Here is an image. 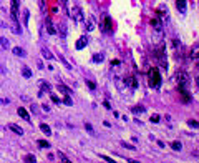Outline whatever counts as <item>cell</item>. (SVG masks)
<instances>
[{"label": "cell", "instance_id": "obj_1", "mask_svg": "<svg viewBox=\"0 0 199 163\" xmlns=\"http://www.w3.org/2000/svg\"><path fill=\"white\" fill-rule=\"evenodd\" d=\"M148 78H149V87L151 88H158L161 85V75L158 72V68H151L148 72Z\"/></svg>", "mask_w": 199, "mask_h": 163}, {"label": "cell", "instance_id": "obj_2", "mask_svg": "<svg viewBox=\"0 0 199 163\" xmlns=\"http://www.w3.org/2000/svg\"><path fill=\"white\" fill-rule=\"evenodd\" d=\"M68 15L75 20V22H83V19H85L83 12H81L80 7H73V10H68Z\"/></svg>", "mask_w": 199, "mask_h": 163}, {"label": "cell", "instance_id": "obj_3", "mask_svg": "<svg viewBox=\"0 0 199 163\" xmlns=\"http://www.w3.org/2000/svg\"><path fill=\"white\" fill-rule=\"evenodd\" d=\"M156 57H158V60H159V65H161V68H168V60H166L164 48H163V47L156 48Z\"/></svg>", "mask_w": 199, "mask_h": 163}, {"label": "cell", "instance_id": "obj_4", "mask_svg": "<svg viewBox=\"0 0 199 163\" xmlns=\"http://www.w3.org/2000/svg\"><path fill=\"white\" fill-rule=\"evenodd\" d=\"M178 83L179 85H183V87H186V85L189 83V77H188V73H184V72H178Z\"/></svg>", "mask_w": 199, "mask_h": 163}, {"label": "cell", "instance_id": "obj_5", "mask_svg": "<svg viewBox=\"0 0 199 163\" xmlns=\"http://www.w3.org/2000/svg\"><path fill=\"white\" fill-rule=\"evenodd\" d=\"M86 43H88V37H86V35H81V37L78 38V40H76V50H83L85 47H86Z\"/></svg>", "mask_w": 199, "mask_h": 163}, {"label": "cell", "instance_id": "obj_6", "mask_svg": "<svg viewBox=\"0 0 199 163\" xmlns=\"http://www.w3.org/2000/svg\"><path fill=\"white\" fill-rule=\"evenodd\" d=\"M151 27H153L158 33H161V32H163V22H161L159 19H158V17L151 19Z\"/></svg>", "mask_w": 199, "mask_h": 163}, {"label": "cell", "instance_id": "obj_7", "mask_svg": "<svg viewBox=\"0 0 199 163\" xmlns=\"http://www.w3.org/2000/svg\"><path fill=\"white\" fill-rule=\"evenodd\" d=\"M86 32H91V30H95V27H96V20H95V17L93 15H90L88 20H86Z\"/></svg>", "mask_w": 199, "mask_h": 163}, {"label": "cell", "instance_id": "obj_8", "mask_svg": "<svg viewBox=\"0 0 199 163\" xmlns=\"http://www.w3.org/2000/svg\"><path fill=\"white\" fill-rule=\"evenodd\" d=\"M45 27H46V32L50 33V35H56V28H55V25H53V22H51L50 19L45 20Z\"/></svg>", "mask_w": 199, "mask_h": 163}, {"label": "cell", "instance_id": "obj_9", "mask_svg": "<svg viewBox=\"0 0 199 163\" xmlns=\"http://www.w3.org/2000/svg\"><path fill=\"white\" fill-rule=\"evenodd\" d=\"M56 33H58L60 37H63V38L66 37V33H68V30H66V25H65V22H60V23H58V28H56Z\"/></svg>", "mask_w": 199, "mask_h": 163}, {"label": "cell", "instance_id": "obj_10", "mask_svg": "<svg viewBox=\"0 0 199 163\" xmlns=\"http://www.w3.org/2000/svg\"><path fill=\"white\" fill-rule=\"evenodd\" d=\"M179 93L183 95V100H184V103H189V102H191V97H189V93L186 92V87L179 85Z\"/></svg>", "mask_w": 199, "mask_h": 163}, {"label": "cell", "instance_id": "obj_11", "mask_svg": "<svg viewBox=\"0 0 199 163\" xmlns=\"http://www.w3.org/2000/svg\"><path fill=\"white\" fill-rule=\"evenodd\" d=\"M7 128H10V130L14 131V133H17V135H23V130H22V126L15 125V123H9V125H7Z\"/></svg>", "mask_w": 199, "mask_h": 163}, {"label": "cell", "instance_id": "obj_12", "mask_svg": "<svg viewBox=\"0 0 199 163\" xmlns=\"http://www.w3.org/2000/svg\"><path fill=\"white\" fill-rule=\"evenodd\" d=\"M176 9L179 14H186V0H176Z\"/></svg>", "mask_w": 199, "mask_h": 163}, {"label": "cell", "instance_id": "obj_13", "mask_svg": "<svg viewBox=\"0 0 199 163\" xmlns=\"http://www.w3.org/2000/svg\"><path fill=\"white\" fill-rule=\"evenodd\" d=\"M189 57L193 58V60H198V58H199V43H196V45L193 47V48H191Z\"/></svg>", "mask_w": 199, "mask_h": 163}, {"label": "cell", "instance_id": "obj_14", "mask_svg": "<svg viewBox=\"0 0 199 163\" xmlns=\"http://www.w3.org/2000/svg\"><path fill=\"white\" fill-rule=\"evenodd\" d=\"M125 83H126V85H130L133 90H134V88H138V82H136V78H134V77H126Z\"/></svg>", "mask_w": 199, "mask_h": 163}, {"label": "cell", "instance_id": "obj_15", "mask_svg": "<svg viewBox=\"0 0 199 163\" xmlns=\"http://www.w3.org/2000/svg\"><path fill=\"white\" fill-rule=\"evenodd\" d=\"M111 28H113V22H111V19L110 17H105V23H103V30H105V32H110Z\"/></svg>", "mask_w": 199, "mask_h": 163}, {"label": "cell", "instance_id": "obj_16", "mask_svg": "<svg viewBox=\"0 0 199 163\" xmlns=\"http://www.w3.org/2000/svg\"><path fill=\"white\" fill-rule=\"evenodd\" d=\"M10 7H12V17H17V14H19V2L17 0H10Z\"/></svg>", "mask_w": 199, "mask_h": 163}, {"label": "cell", "instance_id": "obj_17", "mask_svg": "<svg viewBox=\"0 0 199 163\" xmlns=\"http://www.w3.org/2000/svg\"><path fill=\"white\" fill-rule=\"evenodd\" d=\"M19 115L22 116L25 121H30V115H28V112H27L23 107H19Z\"/></svg>", "mask_w": 199, "mask_h": 163}, {"label": "cell", "instance_id": "obj_18", "mask_svg": "<svg viewBox=\"0 0 199 163\" xmlns=\"http://www.w3.org/2000/svg\"><path fill=\"white\" fill-rule=\"evenodd\" d=\"M12 52H14V55H17V57H25L27 55V52L23 50V48H20V47H14V48H12Z\"/></svg>", "mask_w": 199, "mask_h": 163}, {"label": "cell", "instance_id": "obj_19", "mask_svg": "<svg viewBox=\"0 0 199 163\" xmlns=\"http://www.w3.org/2000/svg\"><path fill=\"white\" fill-rule=\"evenodd\" d=\"M91 60H93V63H101L105 60V53H95Z\"/></svg>", "mask_w": 199, "mask_h": 163}, {"label": "cell", "instance_id": "obj_20", "mask_svg": "<svg viewBox=\"0 0 199 163\" xmlns=\"http://www.w3.org/2000/svg\"><path fill=\"white\" fill-rule=\"evenodd\" d=\"M42 55H43V58H46L48 62L53 60V55H51V52L48 50V48H42Z\"/></svg>", "mask_w": 199, "mask_h": 163}, {"label": "cell", "instance_id": "obj_21", "mask_svg": "<svg viewBox=\"0 0 199 163\" xmlns=\"http://www.w3.org/2000/svg\"><path fill=\"white\" fill-rule=\"evenodd\" d=\"M0 45H2V48H10V40L9 38H5V37H0Z\"/></svg>", "mask_w": 199, "mask_h": 163}, {"label": "cell", "instance_id": "obj_22", "mask_svg": "<svg viewBox=\"0 0 199 163\" xmlns=\"http://www.w3.org/2000/svg\"><path fill=\"white\" fill-rule=\"evenodd\" d=\"M40 130L43 131V133H45L46 136H50L51 135V130H50V126L48 125H45V123H42V125H40Z\"/></svg>", "mask_w": 199, "mask_h": 163}, {"label": "cell", "instance_id": "obj_23", "mask_svg": "<svg viewBox=\"0 0 199 163\" xmlns=\"http://www.w3.org/2000/svg\"><path fill=\"white\" fill-rule=\"evenodd\" d=\"M131 112L136 113V115H138V113H144V107H143V105H136V107L131 108Z\"/></svg>", "mask_w": 199, "mask_h": 163}, {"label": "cell", "instance_id": "obj_24", "mask_svg": "<svg viewBox=\"0 0 199 163\" xmlns=\"http://www.w3.org/2000/svg\"><path fill=\"white\" fill-rule=\"evenodd\" d=\"M171 148L174 150V152H181L183 145H181V141H171Z\"/></svg>", "mask_w": 199, "mask_h": 163}, {"label": "cell", "instance_id": "obj_25", "mask_svg": "<svg viewBox=\"0 0 199 163\" xmlns=\"http://www.w3.org/2000/svg\"><path fill=\"white\" fill-rule=\"evenodd\" d=\"M22 73H23V77H25V78H30V77H32V70L28 68V67H23Z\"/></svg>", "mask_w": 199, "mask_h": 163}, {"label": "cell", "instance_id": "obj_26", "mask_svg": "<svg viewBox=\"0 0 199 163\" xmlns=\"http://www.w3.org/2000/svg\"><path fill=\"white\" fill-rule=\"evenodd\" d=\"M85 83H86V87H88L91 92H95V90H96V85H95V82H91V80H85Z\"/></svg>", "mask_w": 199, "mask_h": 163}, {"label": "cell", "instance_id": "obj_27", "mask_svg": "<svg viewBox=\"0 0 199 163\" xmlns=\"http://www.w3.org/2000/svg\"><path fill=\"white\" fill-rule=\"evenodd\" d=\"M188 125H189L191 128H199V121H198V120H193V118H191V120H188Z\"/></svg>", "mask_w": 199, "mask_h": 163}, {"label": "cell", "instance_id": "obj_28", "mask_svg": "<svg viewBox=\"0 0 199 163\" xmlns=\"http://www.w3.org/2000/svg\"><path fill=\"white\" fill-rule=\"evenodd\" d=\"M58 58H60V62H61V63H63V65H65V68L71 70V65H70L68 62H66V60H65V57H63V55H58Z\"/></svg>", "mask_w": 199, "mask_h": 163}, {"label": "cell", "instance_id": "obj_29", "mask_svg": "<svg viewBox=\"0 0 199 163\" xmlns=\"http://www.w3.org/2000/svg\"><path fill=\"white\" fill-rule=\"evenodd\" d=\"M85 128H86V131H88L90 135H96V131L93 130V126H91V123H85Z\"/></svg>", "mask_w": 199, "mask_h": 163}, {"label": "cell", "instance_id": "obj_30", "mask_svg": "<svg viewBox=\"0 0 199 163\" xmlns=\"http://www.w3.org/2000/svg\"><path fill=\"white\" fill-rule=\"evenodd\" d=\"M38 146H40V148H48L50 143H48L46 140H38Z\"/></svg>", "mask_w": 199, "mask_h": 163}, {"label": "cell", "instance_id": "obj_31", "mask_svg": "<svg viewBox=\"0 0 199 163\" xmlns=\"http://www.w3.org/2000/svg\"><path fill=\"white\" fill-rule=\"evenodd\" d=\"M28 17H30V12L25 9V10H23V23H25V25L28 23Z\"/></svg>", "mask_w": 199, "mask_h": 163}, {"label": "cell", "instance_id": "obj_32", "mask_svg": "<svg viewBox=\"0 0 199 163\" xmlns=\"http://www.w3.org/2000/svg\"><path fill=\"white\" fill-rule=\"evenodd\" d=\"M121 146H125L126 150H136L134 145H130V143H126V141H121Z\"/></svg>", "mask_w": 199, "mask_h": 163}, {"label": "cell", "instance_id": "obj_33", "mask_svg": "<svg viewBox=\"0 0 199 163\" xmlns=\"http://www.w3.org/2000/svg\"><path fill=\"white\" fill-rule=\"evenodd\" d=\"M58 90H60V92L63 93V95H66V93H68V95H70V90L66 88L65 85H58Z\"/></svg>", "mask_w": 199, "mask_h": 163}, {"label": "cell", "instance_id": "obj_34", "mask_svg": "<svg viewBox=\"0 0 199 163\" xmlns=\"http://www.w3.org/2000/svg\"><path fill=\"white\" fill-rule=\"evenodd\" d=\"M56 155H58V158H60L61 162H70V160H68V157H66L65 153H61V152H58Z\"/></svg>", "mask_w": 199, "mask_h": 163}, {"label": "cell", "instance_id": "obj_35", "mask_svg": "<svg viewBox=\"0 0 199 163\" xmlns=\"http://www.w3.org/2000/svg\"><path fill=\"white\" fill-rule=\"evenodd\" d=\"M63 102H65V105H68V107H71V105H73V102H71V98H70L68 93L65 95V100H63Z\"/></svg>", "mask_w": 199, "mask_h": 163}, {"label": "cell", "instance_id": "obj_36", "mask_svg": "<svg viewBox=\"0 0 199 163\" xmlns=\"http://www.w3.org/2000/svg\"><path fill=\"white\" fill-rule=\"evenodd\" d=\"M42 92H50V85L46 82H42Z\"/></svg>", "mask_w": 199, "mask_h": 163}, {"label": "cell", "instance_id": "obj_37", "mask_svg": "<svg viewBox=\"0 0 199 163\" xmlns=\"http://www.w3.org/2000/svg\"><path fill=\"white\" fill-rule=\"evenodd\" d=\"M50 98H51V100H53V102L56 103V105H58V103H60V98L56 97V95H53V93H50Z\"/></svg>", "mask_w": 199, "mask_h": 163}, {"label": "cell", "instance_id": "obj_38", "mask_svg": "<svg viewBox=\"0 0 199 163\" xmlns=\"http://www.w3.org/2000/svg\"><path fill=\"white\" fill-rule=\"evenodd\" d=\"M35 157H33V155H28V157H25V162H35Z\"/></svg>", "mask_w": 199, "mask_h": 163}, {"label": "cell", "instance_id": "obj_39", "mask_svg": "<svg viewBox=\"0 0 199 163\" xmlns=\"http://www.w3.org/2000/svg\"><path fill=\"white\" fill-rule=\"evenodd\" d=\"M149 120L153 121V123H158V121H159V116H158V115H153L151 118H149Z\"/></svg>", "mask_w": 199, "mask_h": 163}, {"label": "cell", "instance_id": "obj_40", "mask_svg": "<svg viewBox=\"0 0 199 163\" xmlns=\"http://www.w3.org/2000/svg\"><path fill=\"white\" fill-rule=\"evenodd\" d=\"M0 103H4V105H9L10 103V100L7 98V100H4V98H0Z\"/></svg>", "mask_w": 199, "mask_h": 163}, {"label": "cell", "instance_id": "obj_41", "mask_svg": "<svg viewBox=\"0 0 199 163\" xmlns=\"http://www.w3.org/2000/svg\"><path fill=\"white\" fill-rule=\"evenodd\" d=\"M100 158H103V160H105V162H113V160H111V158H108V157H105V155H100Z\"/></svg>", "mask_w": 199, "mask_h": 163}, {"label": "cell", "instance_id": "obj_42", "mask_svg": "<svg viewBox=\"0 0 199 163\" xmlns=\"http://www.w3.org/2000/svg\"><path fill=\"white\" fill-rule=\"evenodd\" d=\"M198 68H199V62H198Z\"/></svg>", "mask_w": 199, "mask_h": 163}]
</instances>
